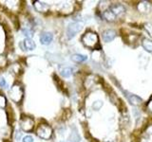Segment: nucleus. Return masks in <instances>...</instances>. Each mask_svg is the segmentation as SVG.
<instances>
[{
	"label": "nucleus",
	"instance_id": "nucleus-1",
	"mask_svg": "<svg viewBox=\"0 0 152 142\" xmlns=\"http://www.w3.org/2000/svg\"><path fill=\"white\" fill-rule=\"evenodd\" d=\"M83 28V23L81 21H74L71 22L66 28V37L69 39L73 38L77 33H79Z\"/></svg>",
	"mask_w": 152,
	"mask_h": 142
},
{
	"label": "nucleus",
	"instance_id": "nucleus-2",
	"mask_svg": "<svg viewBox=\"0 0 152 142\" xmlns=\"http://www.w3.org/2000/svg\"><path fill=\"white\" fill-rule=\"evenodd\" d=\"M36 134L40 138L49 139V138H50V136L52 135V129L47 124H41L37 128Z\"/></svg>",
	"mask_w": 152,
	"mask_h": 142
},
{
	"label": "nucleus",
	"instance_id": "nucleus-3",
	"mask_svg": "<svg viewBox=\"0 0 152 142\" xmlns=\"http://www.w3.org/2000/svg\"><path fill=\"white\" fill-rule=\"evenodd\" d=\"M82 41L84 44L87 46H89V47H93L95 45L97 44L98 42V37L97 35L95 34L93 32H88L86 33V34L83 36L82 38Z\"/></svg>",
	"mask_w": 152,
	"mask_h": 142
},
{
	"label": "nucleus",
	"instance_id": "nucleus-4",
	"mask_svg": "<svg viewBox=\"0 0 152 142\" xmlns=\"http://www.w3.org/2000/svg\"><path fill=\"white\" fill-rule=\"evenodd\" d=\"M19 46H20L24 51H28V50L31 51V50L35 49L36 45L31 38H25L22 42L19 43Z\"/></svg>",
	"mask_w": 152,
	"mask_h": 142
},
{
	"label": "nucleus",
	"instance_id": "nucleus-5",
	"mask_svg": "<svg viewBox=\"0 0 152 142\" xmlns=\"http://www.w3.org/2000/svg\"><path fill=\"white\" fill-rule=\"evenodd\" d=\"M108 9L113 13V15L115 17L121 16L122 14L126 12V8L122 4H114L112 6H110V8Z\"/></svg>",
	"mask_w": 152,
	"mask_h": 142
},
{
	"label": "nucleus",
	"instance_id": "nucleus-6",
	"mask_svg": "<svg viewBox=\"0 0 152 142\" xmlns=\"http://www.w3.org/2000/svg\"><path fill=\"white\" fill-rule=\"evenodd\" d=\"M53 40V34L51 32H43L42 34L40 35V43L42 45H45L48 46L50 45V43Z\"/></svg>",
	"mask_w": 152,
	"mask_h": 142
},
{
	"label": "nucleus",
	"instance_id": "nucleus-7",
	"mask_svg": "<svg viewBox=\"0 0 152 142\" xmlns=\"http://www.w3.org/2000/svg\"><path fill=\"white\" fill-rule=\"evenodd\" d=\"M20 126L24 131H30L33 127V120L30 117L22 118L20 121Z\"/></svg>",
	"mask_w": 152,
	"mask_h": 142
},
{
	"label": "nucleus",
	"instance_id": "nucleus-8",
	"mask_svg": "<svg viewBox=\"0 0 152 142\" xmlns=\"http://www.w3.org/2000/svg\"><path fill=\"white\" fill-rule=\"evenodd\" d=\"M103 40L106 42V43H109L111 42L112 40H114V38L116 36V32L112 30H104L103 32Z\"/></svg>",
	"mask_w": 152,
	"mask_h": 142
},
{
	"label": "nucleus",
	"instance_id": "nucleus-9",
	"mask_svg": "<svg viewBox=\"0 0 152 142\" xmlns=\"http://www.w3.org/2000/svg\"><path fill=\"white\" fill-rule=\"evenodd\" d=\"M61 76H63L64 78H69L70 77L73 73V68L69 67V66H62L59 69Z\"/></svg>",
	"mask_w": 152,
	"mask_h": 142
},
{
	"label": "nucleus",
	"instance_id": "nucleus-10",
	"mask_svg": "<svg viewBox=\"0 0 152 142\" xmlns=\"http://www.w3.org/2000/svg\"><path fill=\"white\" fill-rule=\"evenodd\" d=\"M33 6H34L36 11L39 12H45L48 11V9H49V6H48L46 3L41 2V1H35L34 4H33Z\"/></svg>",
	"mask_w": 152,
	"mask_h": 142
},
{
	"label": "nucleus",
	"instance_id": "nucleus-11",
	"mask_svg": "<svg viewBox=\"0 0 152 142\" xmlns=\"http://www.w3.org/2000/svg\"><path fill=\"white\" fill-rule=\"evenodd\" d=\"M128 101H129V102L132 104V105H140V104L142 102V99L140 97L136 96V95H129Z\"/></svg>",
	"mask_w": 152,
	"mask_h": 142
},
{
	"label": "nucleus",
	"instance_id": "nucleus-12",
	"mask_svg": "<svg viewBox=\"0 0 152 142\" xmlns=\"http://www.w3.org/2000/svg\"><path fill=\"white\" fill-rule=\"evenodd\" d=\"M138 9H139L141 12H148L150 9V5L148 2L142 1L138 5Z\"/></svg>",
	"mask_w": 152,
	"mask_h": 142
},
{
	"label": "nucleus",
	"instance_id": "nucleus-13",
	"mask_svg": "<svg viewBox=\"0 0 152 142\" xmlns=\"http://www.w3.org/2000/svg\"><path fill=\"white\" fill-rule=\"evenodd\" d=\"M71 60L73 62H76V63H82V62H85L88 60V57L86 55H82V54H74L71 56Z\"/></svg>",
	"mask_w": 152,
	"mask_h": 142
},
{
	"label": "nucleus",
	"instance_id": "nucleus-14",
	"mask_svg": "<svg viewBox=\"0 0 152 142\" xmlns=\"http://www.w3.org/2000/svg\"><path fill=\"white\" fill-rule=\"evenodd\" d=\"M103 17L106 19L107 21H114L116 19V17L113 15V13L109 11V9H106L103 12Z\"/></svg>",
	"mask_w": 152,
	"mask_h": 142
},
{
	"label": "nucleus",
	"instance_id": "nucleus-15",
	"mask_svg": "<svg viewBox=\"0 0 152 142\" xmlns=\"http://www.w3.org/2000/svg\"><path fill=\"white\" fill-rule=\"evenodd\" d=\"M142 45L147 52H152V41H150L148 39H145L142 41Z\"/></svg>",
	"mask_w": 152,
	"mask_h": 142
},
{
	"label": "nucleus",
	"instance_id": "nucleus-16",
	"mask_svg": "<svg viewBox=\"0 0 152 142\" xmlns=\"http://www.w3.org/2000/svg\"><path fill=\"white\" fill-rule=\"evenodd\" d=\"M23 33H24V35L26 36V38H31V39L33 35L32 30H31L30 28H23Z\"/></svg>",
	"mask_w": 152,
	"mask_h": 142
},
{
	"label": "nucleus",
	"instance_id": "nucleus-17",
	"mask_svg": "<svg viewBox=\"0 0 152 142\" xmlns=\"http://www.w3.org/2000/svg\"><path fill=\"white\" fill-rule=\"evenodd\" d=\"M102 106H103V102L101 101H97L92 104V108L94 109V110H99Z\"/></svg>",
	"mask_w": 152,
	"mask_h": 142
},
{
	"label": "nucleus",
	"instance_id": "nucleus-18",
	"mask_svg": "<svg viewBox=\"0 0 152 142\" xmlns=\"http://www.w3.org/2000/svg\"><path fill=\"white\" fill-rule=\"evenodd\" d=\"M0 86L3 87V88H8L9 85L6 82V80H5L3 77H0Z\"/></svg>",
	"mask_w": 152,
	"mask_h": 142
},
{
	"label": "nucleus",
	"instance_id": "nucleus-19",
	"mask_svg": "<svg viewBox=\"0 0 152 142\" xmlns=\"http://www.w3.org/2000/svg\"><path fill=\"white\" fill-rule=\"evenodd\" d=\"M22 142H33V137L31 135H26L24 136Z\"/></svg>",
	"mask_w": 152,
	"mask_h": 142
},
{
	"label": "nucleus",
	"instance_id": "nucleus-20",
	"mask_svg": "<svg viewBox=\"0 0 152 142\" xmlns=\"http://www.w3.org/2000/svg\"><path fill=\"white\" fill-rule=\"evenodd\" d=\"M148 109H149V110L152 112V101L148 103Z\"/></svg>",
	"mask_w": 152,
	"mask_h": 142
}]
</instances>
